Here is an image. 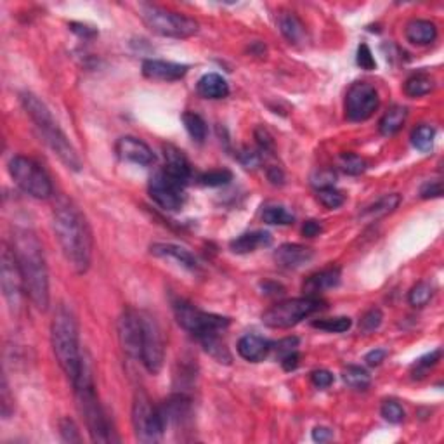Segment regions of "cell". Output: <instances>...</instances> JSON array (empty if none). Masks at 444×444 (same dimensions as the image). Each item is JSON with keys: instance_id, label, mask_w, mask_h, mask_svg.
I'll list each match as a JSON object with an SVG mask.
<instances>
[{"instance_id": "1", "label": "cell", "mask_w": 444, "mask_h": 444, "mask_svg": "<svg viewBox=\"0 0 444 444\" xmlns=\"http://www.w3.org/2000/svg\"><path fill=\"white\" fill-rule=\"evenodd\" d=\"M53 228L61 250L75 272H87L92 261V233L80 208L68 198H57L54 201Z\"/></svg>"}, {"instance_id": "2", "label": "cell", "mask_w": 444, "mask_h": 444, "mask_svg": "<svg viewBox=\"0 0 444 444\" xmlns=\"http://www.w3.org/2000/svg\"><path fill=\"white\" fill-rule=\"evenodd\" d=\"M12 252L21 271L25 293L39 311L49 309V271L39 237L28 228H16L12 233Z\"/></svg>"}, {"instance_id": "3", "label": "cell", "mask_w": 444, "mask_h": 444, "mask_svg": "<svg viewBox=\"0 0 444 444\" xmlns=\"http://www.w3.org/2000/svg\"><path fill=\"white\" fill-rule=\"evenodd\" d=\"M19 99H21V104L26 113H28V117L32 118L35 127L39 129L44 142L59 158V162L66 169L73 170V172L82 170V160L78 156L77 149L73 148L70 139L66 138V134L61 131L57 122L54 120L53 113H50V109L46 106V102L40 101L39 95L32 94V92H23L19 95Z\"/></svg>"}, {"instance_id": "4", "label": "cell", "mask_w": 444, "mask_h": 444, "mask_svg": "<svg viewBox=\"0 0 444 444\" xmlns=\"http://www.w3.org/2000/svg\"><path fill=\"white\" fill-rule=\"evenodd\" d=\"M50 342L61 370L75 384L82 371L84 354L78 344V326L73 313L66 306H59L50 324Z\"/></svg>"}, {"instance_id": "5", "label": "cell", "mask_w": 444, "mask_h": 444, "mask_svg": "<svg viewBox=\"0 0 444 444\" xmlns=\"http://www.w3.org/2000/svg\"><path fill=\"white\" fill-rule=\"evenodd\" d=\"M75 396H77L78 411L82 413L87 425L91 439L94 443H118V437L115 436V430L109 423L108 415H106L104 408L99 403L98 396H95L94 382H92L91 370H89L87 363L82 364V371L78 375L77 382L73 384Z\"/></svg>"}, {"instance_id": "6", "label": "cell", "mask_w": 444, "mask_h": 444, "mask_svg": "<svg viewBox=\"0 0 444 444\" xmlns=\"http://www.w3.org/2000/svg\"><path fill=\"white\" fill-rule=\"evenodd\" d=\"M139 16L149 32L167 39H189L198 33V21L153 4L139 6Z\"/></svg>"}, {"instance_id": "7", "label": "cell", "mask_w": 444, "mask_h": 444, "mask_svg": "<svg viewBox=\"0 0 444 444\" xmlns=\"http://www.w3.org/2000/svg\"><path fill=\"white\" fill-rule=\"evenodd\" d=\"M321 306H323L321 300L311 295L283 300L262 314V323L269 328H275V330H286V328L295 326L302 320L309 317L311 314L320 311Z\"/></svg>"}, {"instance_id": "8", "label": "cell", "mask_w": 444, "mask_h": 444, "mask_svg": "<svg viewBox=\"0 0 444 444\" xmlns=\"http://www.w3.org/2000/svg\"><path fill=\"white\" fill-rule=\"evenodd\" d=\"M9 174L15 183L30 196L37 198V200H47L53 196V183H50L49 176L32 158L21 155L15 156L9 162Z\"/></svg>"}, {"instance_id": "9", "label": "cell", "mask_w": 444, "mask_h": 444, "mask_svg": "<svg viewBox=\"0 0 444 444\" xmlns=\"http://www.w3.org/2000/svg\"><path fill=\"white\" fill-rule=\"evenodd\" d=\"M174 314H176L177 323L184 330L193 333L196 339L203 335H210V333H221L222 330H226L230 326V317L201 311L193 304L186 302V300H177L174 304Z\"/></svg>"}, {"instance_id": "10", "label": "cell", "mask_w": 444, "mask_h": 444, "mask_svg": "<svg viewBox=\"0 0 444 444\" xmlns=\"http://www.w3.org/2000/svg\"><path fill=\"white\" fill-rule=\"evenodd\" d=\"M132 425H134L136 437L141 443H156L162 439L167 430L158 406L153 405L148 394L142 391L136 392L134 405H132Z\"/></svg>"}, {"instance_id": "11", "label": "cell", "mask_w": 444, "mask_h": 444, "mask_svg": "<svg viewBox=\"0 0 444 444\" xmlns=\"http://www.w3.org/2000/svg\"><path fill=\"white\" fill-rule=\"evenodd\" d=\"M0 285H2V293H4L9 311L12 314H18L21 309L25 283H23L15 252L8 245L2 247V255H0Z\"/></svg>"}, {"instance_id": "12", "label": "cell", "mask_w": 444, "mask_h": 444, "mask_svg": "<svg viewBox=\"0 0 444 444\" xmlns=\"http://www.w3.org/2000/svg\"><path fill=\"white\" fill-rule=\"evenodd\" d=\"M148 191L151 200L165 210H179L186 201V183L177 179L165 169L158 170L149 179Z\"/></svg>"}, {"instance_id": "13", "label": "cell", "mask_w": 444, "mask_h": 444, "mask_svg": "<svg viewBox=\"0 0 444 444\" xmlns=\"http://www.w3.org/2000/svg\"><path fill=\"white\" fill-rule=\"evenodd\" d=\"M142 321V342H141V363L151 375L160 373L165 360V346H163L162 330L155 317L148 313H141Z\"/></svg>"}, {"instance_id": "14", "label": "cell", "mask_w": 444, "mask_h": 444, "mask_svg": "<svg viewBox=\"0 0 444 444\" xmlns=\"http://www.w3.org/2000/svg\"><path fill=\"white\" fill-rule=\"evenodd\" d=\"M380 99L373 85L356 82L351 85L346 95V117L351 122H367L378 109Z\"/></svg>"}, {"instance_id": "15", "label": "cell", "mask_w": 444, "mask_h": 444, "mask_svg": "<svg viewBox=\"0 0 444 444\" xmlns=\"http://www.w3.org/2000/svg\"><path fill=\"white\" fill-rule=\"evenodd\" d=\"M118 340L122 351L132 360H141V342H142V321L141 313L134 309H127L122 313L118 320Z\"/></svg>"}, {"instance_id": "16", "label": "cell", "mask_w": 444, "mask_h": 444, "mask_svg": "<svg viewBox=\"0 0 444 444\" xmlns=\"http://www.w3.org/2000/svg\"><path fill=\"white\" fill-rule=\"evenodd\" d=\"M117 155L125 162L136 163V165L148 167L155 162L151 148L145 141L132 136H125L117 141Z\"/></svg>"}, {"instance_id": "17", "label": "cell", "mask_w": 444, "mask_h": 444, "mask_svg": "<svg viewBox=\"0 0 444 444\" xmlns=\"http://www.w3.org/2000/svg\"><path fill=\"white\" fill-rule=\"evenodd\" d=\"M160 415H162L165 429L169 425H183L191 418V399L186 394H172L169 399L163 401V405L158 406Z\"/></svg>"}, {"instance_id": "18", "label": "cell", "mask_w": 444, "mask_h": 444, "mask_svg": "<svg viewBox=\"0 0 444 444\" xmlns=\"http://www.w3.org/2000/svg\"><path fill=\"white\" fill-rule=\"evenodd\" d=\"M189 66L172 61H160V59H146L142 63V75L151 80L162 82H176L181 80L187 73Z\"/></svg>"}, {"instance_id": "19", "label": "cell", "mask_w": 444, "mask_h": 444, "mask_svg": "<svg viewBox=\"0 0 444 444\" xmlns=\"http://www.w3.org/2000/svg\"><path fill=\"white\" fill-rule=\"evenodd\" d=\"M314 252L309 247L297 243H285L275 252V261L283 269H299L313 261Z\"/></svg>"}, {"instance_id": "20", "label": "cell", "mask_w": 444, "mask_h": 444, "mask_svg": "<svg viewBox=\"0 0 444 444\" xmlns=\"http://www.w3.org/2000/svg\"><path fill=\"white\" fill-rule=\"evenodd\" d=\"M151 255L160 259H170V261H176L177 264L183 266L187 271H198L200 269V264H198L196 257L191 254L189 250H186L184 247H179V245L174 243H153L151 248H149Z\"/></svg>"}, {"instance_id": "21", "label": "cell", "mask_w": 444, "mask_h": 444, "mask_svg": "<svg viewBox=\"0 0 444 444\" xmlns=\"http://www.w3.org/2000/svg\"><path fill=\"white\" fill-rule=\"evenodd\" d=\"M237 349L243 360L250 361V363H259L264 358H268V354L272 349V344L261 335H245L240 339Z\"/></svg>"}, {"instance_id": "22", "label": "cell", "mask_w": 444, "mask_h": 444, "mask_svg": "<svg viewBox=\"0 0 444 444\" xmlns=\"http://www.w3.org/2000/svg\"><path fill=\"white\" fill-rule=\"evenodd\" d=\"M340 276H342V272H340L339 268L323 269L321 272H316V275L307 278V281L304 283V292H307L311 297H314L316 293L324 292V290L335 288L340 283Z\"/></svg>"}, {"instance_id": "23", "label": "cell", "mask_w": 444, "mask_h": 444, "mask_svg": "<svg viewBox=\"0 0 444 444\" xmlns=\"http://www.w3.org/2000/svg\"><path fill=\"white\" fill-rule=\"evenodd\" d=\"M406 39L415 46H429L437 39V28L429 19H413L406 26Z\"/></svg>"}, {"instance_id": "24", "label": "cell", "mask_w": 444, "mask_h": 444, "mask_svg": "<svg viewBox=\"0 0 444 444\" xmlns=\"http://www.w3.org/2000/svg\"><path fill=\"white\" fill-rule=\"evenodd\" d=\"M271 241V234L266 233V231H252V233H245L241 237L234 238L230 243V247L234 254H250V252L257 250L261 247H269Z\"/></svg>"}, {"instance_id": "25", "label": "cell", "mask_w": 444, "mask_h": 444, "mask_svg": "<svg viewBox=\"0 0 444 444\" xmlns=\"http://www.w3.org/2000/svg\"><path fill=\"white\" fill-rule=\"evenodd\" d=\"M196 91L205 99H224L230 94V85L221 75L207 73L198 80Z\"/></svg>"}, {"instance_id": "26", "label": "cell", "mask_w": 444, "mask_h": 444, "mask_svg": "<svg viewBox=\"0 0 444 444\" xmlns=\"http://www.w3.org/2000/svg\"><path fill=\"white\" fill-rule=\"evenodd\" d=\"M165 167L163 169L167 170L169 174L176 176L177 179L184 181V183H189L191 179V165L187 162V158L184 156V153L181 149L174 148V146H165Z\"/></svg>"}, {"instance_id": "27", "label": "cell", "mask_w": 444, "mask_h": 444, "mask_svg": "<svg viewBox=\"0 0 444 444\" xmlns=\"http://www.w3.org/2000/svg\"><path fill=\"white\" fill-rule=\"evenodd\" d=\"M399 203H401V196H399L398 193L384 194V196L378 198L375 203H371L370 207L364 208L360 214V217L363 219V221L373 222L377 221V219H382L391 214V212H394L396 208L399 207Z\"/></svg>"}, {"instance_id": "28", "label": "cell", "mask_w": 444, "mask_h": 444, "mask_svg": "<svg viewBox=\"0 0 444 444\" xmlns=\"http://www.w3.org/2000/svg\"><path fill=\"white\" fill-rule=\"evenodd\" d=\"M279 32L290 44H302L306 39V26L293 12H281L278 18Z\"/></svg>"}, {"instance_id": "29", "label": "cell", "mask_w": 444, "mask_h": 444, "mask_svg": "<svg viewBox=\"0 0 444 444\" xmlns=\"http://www.w3.org/2000/svg\"><path fill=\"white\" fill-rule=\"evenodd\" d=\"M406 117H408V111L403 106H392L389 111H385V115L382 117L380 124H378V129H380L382 136H394L398 134L399 131L405 125Z\"/></svg>"}, {"instance_id": "30", "label": "cell", "mask_w": 444, "mask_h": 444, "mask_svg": "<svg viewBox=\"0 0 444 444\" xmlns=\"http://www.w3.org/2000/svg\"><path fill=\"white\" fill-rule=\"evenodd\" d=\"M198 340H200V344L203 346V349L207 351V353L210 354V356L214 358L217 363H224V364L231 363L230 351H228V347L221 342V339H219V333L203 335V337H200Z\"/></svg>"}, {"instance_id": "31", "label": "cell", "mask_w": 444, "mask_h": 444, "mask_svg": "<svg viewBox=\"0 0 444 444\" xmlns=\"http://www.w3.org/2000/svg\"><path fill=\"white\" fill-rule=\"evenodd\" d=\"M434 89V80L425 73H416L405 82V94L408 98H422Z\"/></svg>"}, {"instance_id": "32", "label": "cell", "mask_w": 444, "mask_h": 444, "mask_svg": "<svg viewBox=\"0 0 444 444\" xmlns=\"http://www.w3.org/2000/svg\"><path fill=\"white\" fill-rule=\"evenodd\" d=\"M262 221L266 224H275V226H288V224H293L295 217L281 205H269L262 210Z\"/></svg>"}, {"instance_id": "33", "label": "cell", "mask_w": 444, "mask_h": 444, "mask_svg": "<svg viewBox=\"0 0 444 444\" xmlns=\"http://www.w3.org/2000/svg\"><path fill=\"white\" fill-rule=\"evenodd\" d=\"M342 378L349 387L358 389V391H364V389L370 387L371 384L370 373H368L364 368L354 367V364H351V367H347L346 370H344Z\"/></svg>"}, {"instance_id": "34", "label": "cell", "mask_w": 444, "mask_h": 444, "mask_svg": "<svg viewBox=\"0 0 444 444\" xmlns=\"http://www.w3.org/2000/svg\"><path fill=\"white\" fill-rule=\"evenodd\" d=\"M183 124L186 127L187 134L194 139L196 142H203L207 138V124L200 115L193 113V111H186L183 115Z\"/></svg>"}, {"instance_id": "35", "label": "cell", "mask_w": 444, "mask_h": 444, "mask_svg": "<svg viewBox=\"0 0 444 444\" xmlns=\"http://www.w3.org/2000/svg\"><path fill=\"white\" fill-rule=\"evenodd\" d=\"M434 138H436V131H434L430 125H418V127L411 132V145L415 146L418 151L427 153L432 149Z\"/></svg>"}, {"instance_id": "36", "label": "cell", "mask_w": 444, "mask_h": 444, "mask_svg": "<svg viewBox=\"0 0 444 444\" xmlns=\"http://www.w3.org/2000/svg\"><path fill=\"white\" fill-rule=\"evenodd\" d=\"M434 295V288L429 281H420L409 290L408 302L413 307H423L430 302Z\"/></svg>"}, {"instance_id": "37", "label": "cell", "mask_w": 444, "mask_h": 444, "mask_svg": "<svg viewBox=\"0 0 444 444\" xmlns=\"http://www.w3.org/2000/svg\"><path fill=\"white\" fill-rule=\"evenodd\" d=\"M313 326L328 331V333H344V331H347L351 326H353V321H351V317L347 316L326 317V320L314 321Z\"/></svg>"}, {"instance_id": "38", "label": "cell", "mask_w": 444, "mask_h": 444, "mask_svg": "<svg viewBox=\"0 0 444 444\" xmlns=\"http://www.w3.org/2000/svg\"><path fill=\"white\" fill-rule=\"evenodd\" d=\"M339 163H340V169H342L346 174H349V176H360V174H363L368 167L367 160L361 158V156L356 155V153H344V155H340Z\"/></svg>"}, {"instance_id": "39", "label": "cell", "mask_w": 444, "mask_h": 444, "mask_svg": "<svg viewBox=\"0 0 444 444\" xmlns=\"http://www.w3.org/2000/svg\"><path fill=\"white\" fill-rule=\"evenodd\" d=\"M317 200L321 201L323 207L330 208V210H335V208L342 207L344 201H346V196H344L339 189L330 186V187H321V189H317Z\"/></svg>"}, {"instance_id": "40", "label": "cell", "mask_w": 444, "mask_h": 444, "mask_svg": "<svg viewBox=\"0 0 444 444\" xmlns=\"http://www.w3.org/2000/svg\"><path fill=\"white\" fill-rule=\"evenodd\" d=\"M382 321H384V314H382L380 309L373 307V309L367 311V313L361 316L360 330L363 331V333H373L375 330H378V328H380Z\"/></svg>"}, {"instance_id": "41", "label": "cell", "mask_w": 444, "mask_h": 444, "mask_svg": "<svg viewBox=\"0 0 444 444\" xmlns=\"http://www.w3.org/2000/svg\"><path fill=\"white\" fill-rule=\"evenodd\" d=\"M201 184L210 187H219V186H226L230 181H233V174L230 170L222 169V170H210V172L203 174L200 177Z\"/></svg>"}, {"instance_id": "42", "label": "cell", "mask_w": 444, "mask_h": 444, "mask_svg": "<svg viewBox=\"0 0 444 444\" xmlns=\"http://www.w3.org/2000/svg\"><path fill=\"white\" fill-rule=\"evenodd\" d=\"M0 411H2V416H4L6 420L15 415V398H12L11 391H9V384L6 375L2 377V387H0Z\"/></svg>"}, {"instance_id": "43", "label": "cell", "mask_w": 444, "mask_h": 444, "mask_svg": "<svg viewBox=\"0 0 444 444\" xmlns=\"http://www.w3.org/2000/svg\"><path fill=\"white\" fill-rule=\"evenodd\" d=\"M382 416L389 423H401L405 420V409L398 401H385L380 408Z\"/></svg>"}, {"instance_id": "44", "label": "cell", "mask_w": 444, "mask_h": 444, "mask_svg": "<svg viewBox=\"0 0 444 444\" xmlns=\"http://www.w3.org/2000/svg\"><path fill=\"white\" fill-rule=\"evenodd\" d=\"M59 432L63 441H66V443H80L82 441L77 425H75V422L71 418L59 420Z\"/></svg>"}, {"instance_id": "45", "label": "cell", "mask_w": 444, "mask_h": 444, "mask_svg": "<svg viewBox=\"0 0 444 444\" xmlns=\"http://www.w3.org/2000/svg\"><path fill=\"white\" fill-rule=\"evenodd\" d=\"M358 64H360L363 70H375L377 68V63H375V57L373 54H371L370 47L367 46V44H361L360 47H358V57H356Z\"/></svg>"}, {"instance_id": "46", "label": "cell", "mask_w": 444, "mask_h": 444, "mask_svg": "<svg viewBox=\"0 0 444 444\" xmlns=\"http://www.w3.org/2000/svg\"><path fill=\"white\" fill-rule=\"evenodd\" d=\"M441 349H436V351H432V353H429V354H425V356H422L420 358L418 361H416L415 363V370H418V371H422V373H425L427 370H430V368L432 367H436L437 363H439V360H441Z\"/></svg>"}, {"instance_id": "47", "label": "cell", "mask_w": 444, "mask_h": 444, "mask_svg": "<svg viewBox=\"0 0 444 444\" xmlns=\"http://www.w3.org/2000/svg\"><path fill=\"white\" fill-rule=\"evenodd\" d=\"M420 196L423 200L443 196V184H441V181H430V183L423 184L422 189H420Z\"/></svg>"}, {"instance_id": "48", "label": "cell", "mask_w": 444, "mask_h": 444, "mask_svg": "<svg viewBox=\"0 0 444 444\" xmlns=\"http://www.w3.org/2000/svg\"><path fill=\"white\" fill-rule=\"evenodd\" d=\"M311 380L317 389H326L333 384V375L328 370H316L311 373Z\"/></svg>"}, {"instance_id": "49", "label": "cell", "mask_w": 444, "mask_h": 444, "mask_svg": "<svg viewBox=\"0 0 444 444\" xmlns=\"http://www.w3.org/2000/svg\"><path fill=\"white\" fill-rule=\"evenodd\" d=\"M297 346H299V339H297V337H288V339L279 340V342L276 344L275 349H276V353L279 354V360H281V358L286 356V354L297 351Z\"/></svg>"}, {"instance_id": "50", "label": "cell", "mask_w": 444, "mask_h": 444, "mask_svg": "<svg viewBox=\"0 0 444 444\" xmlns=\"http://www.w3.org/2000/svg\"><path fill=\"white\" fill-rule=\"evenodd\" d=\"M333 183H335V174L330 172V170H320L317 176H313V184L317 189L333 186Z\"/></svg>"}, {"instance_id": "51", "label": "cell", "mask_w": 444, "mask_h": 444, "mask_svg": "<svg viewBox=\"0 0 444 444\" xmlns=\"http://www.w3.org/2000/svg\"><path fill=\"white\" fill-rule=\"evenodd\" d=\"M240 162L243 163L247 169H255V167L261 163V155L257 151H252V149H245L240 155Z\"/></svg>"}, {"instance_id": "52", "label": "cell", "mask_w": 444, "mask_h": 444, "mask_svg": "<svg viewBox=\"0 0 444 444\" xmlns=\"http://www.w3.org/2000/svg\"><path fill=\"white\" fill-rule=\"evenodd\" d=\"M385 358H387V351H385V349H373V351H370V353H368L367 356H364V361H367V363L370 364V367H378V364H380L382 361L385 360Z\"/></svg>"}, {"instance_id": "53", "label": "cell", "mask_w": 444, "mask_h": 444, "mask_svg": "<svg viewBox=\"0 0 444 444\" xmlns=\"http://www.w3.org/2000/svg\"><path fill=\"white\" fill-rule=\"evenodd\" d=\"M255 138H257L259 141V146H261L262 151H271L272 149V139L271 136L268 134V132L264 131V129H257V132H255Z\"/></svg>"}, {"instance_id": "54", "label": "cell", "mask_w": 444, "mask_h": 444, "mask_svg": "<svg viewBox=\"0 0 444 444\" xmlns=\"http://www.w3.org/2000/svg\"><path fill=\"white\" fill-rule=\"evenodd\" d=\"M323 231V228H321V224L317 221H307L306 224L302 226V234L306 238H314L317 237V234Z\"/></svg>"}, {"instance_id": "55", "label": "cell", "mask_w": 444, "mask_h": 444, "mask_svg": "<svg viewBox=\"0 0 444 444\" xmlns=\"http://www.w3.org/2000/svg\"><path fill=\"white\" fill-rule=\"evenodd\" d=\"M299 360H300L299 353H297V351H293V353L286 354V356L281 358V364L286 371H292L299 367Z\"/></svg>"}, {"instance_id": "56", "label": "cell", "mask_w": 444, "mask_h": 444, "mask_svg": "<svg viewBox=\"0 0 444 444\" xmlns=\"http://www.w3.org/2000/svg\"><path fill=\"white\" fill-rule=\"evenodd\" d=\"M331 437H333V432L328 427H316L313 430V439L316 443H324V441H330Z\"/></svg>"}, {"instance_id": "57", "label": "cell", "mask_w": 444, "mask_h": 444, "mask_svg": "<svg viewBox=\"0 0 444 444\" xmlns=\"http://www.w3.org/2000/svg\"><path fill=\"white\" fill-rule=\"evenodd\" d=\"M70 28H71V32H75L77 35H80V37H94L95 35V30L89 28V26H85V25H80V23H71Z\"/></svg>"}, {"instance_id": "58", "label": "cell", "mask_w": 444, "mask_h": 444, "mask_svg": "<svg viewBox=\"0 0 444 444\" xmlns=\"http://www.w3.org/2000/svg\"><path fill=\"white\" fill-rule=\"evenodd\" d=\"M268 177L272 184H283V179H285V177H283V172L278 169V167H272V169H269Z\"/></svg>"}]
</instances>
